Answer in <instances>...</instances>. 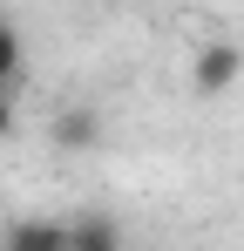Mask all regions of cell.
Segmentation results:
<instances>
[{"instance_id":"1","label":"cell","mask_w":244,"mask_h":251,"mask_svg":"<svg viewBox=\"0 0 244 251\" xmlns=\"http://www.w3.org/2000/svg\"><path fill=\"white\" fill-rule=\"evenodd\" d=\"M238 75H244V48H238V41H210V48H197V68H190L197 95H224Z\"/></svg>"},{"instance_id":"2","label":"cell","mask_w":244,"mask_h":251,"mask_svg":"<svg viewBox=\"0 0 244 251\" xmlns=\"http://www.w3.org/2000/svg\"><path fill=\"white\" fill-rule=\"evenodd\" d=\"M48 136H54V150H95V143H102V116H95L88 102H68V109H54Z\"/></svg>"},{"instance_id":"3","label":"cell","mask_w":244,"mask_h":251,"mask_svg":"<svg viewBox=\"0 0 244 251\" xmlns=\"http://www.w3.org/2000/svg\"><path fill=\"white\" fill-rule=\"evenodd\" d=\"M0 251H68V224H54V217H14Z\"/></svg>"},{"instance_id":"4","label":"cell","mask_w":244,"mask_h":251,"mask_svg":"<svg viewBox=\"0 0 244 251\" xmlns=\"http://www.w3.org/2000/svg\"><path fill=\"white\" fill-rule=\"evenodd\" d=\"M68 251H122V231L109 224V217H95V210H88V217L68 224Z\"/></svg>"},{"instance_id":"5","label":"cell","mask_w":244,"mask_h":251,"mask_svg":"<svg viewBox=\"0 0 244 251\" xmlns=\"http://www.w3.org/2000/svg\"><path fill=\"white\" fill-rule=\"evenodd\" d=\"M21 68H27V48H21V27L0 14V88L21 82Z\"/></svg>"},{"instance_id":"6","label":"cell","mask_w":244,"mask_h":251,"mask_svg":"<svg viewBox=\"0 0 244 251\" xmlns=\"http://www.w3.org/2000/svg\"><path fill=\"white\" fill-rule=\"evenodd\" d=\"M14 129V88H0V136Z\"/></svg>"}]
</instances>
